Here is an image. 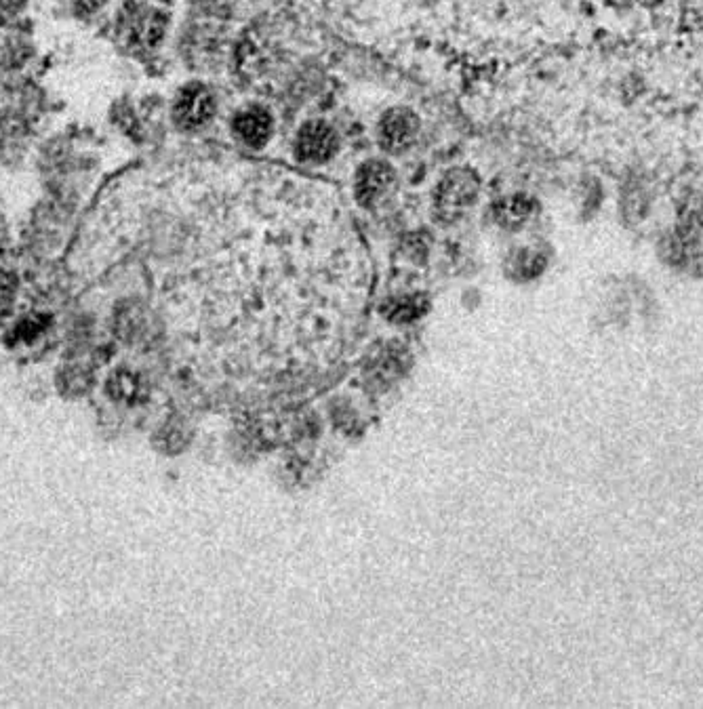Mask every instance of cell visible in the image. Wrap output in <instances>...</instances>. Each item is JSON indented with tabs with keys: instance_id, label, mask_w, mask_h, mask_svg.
<instances>
[{
	"instance_id": "6da1fadb",
	"label": "cell",
	"mask_w": 703,
	"mask_h": 709,
	"mask_svg": "<svg viewBox=\"0 0 703 709\" xmlns=\"http://www.w3.org/2000/svg\"><path fill=\"white\" fill-rule=\"evenodd\" d=\"M213 114H215V97L203 85L186 87L182 93H179L173 108L175 123L186 131H194L207 125L213 118Z\"/></svg>"
},
{
	"instance_id": "7a4b0ae2",
	"label": "cell",
	"mask_w": 703,
	"mask_h": 709,
	"mask_svg": "<svg viewBox=\"0 0 703 709\" xmlns=\"http://www.w3.org/2000/svg\"><path fill=\"white\" fill-rule=\"evenodd\" d=\"M476 179L468 173H449L440 181L436 192V207L445 217H455L476 198Z\"/></svg>"
},
{
	"instance_id": "3957f363",
	"label": "cell",
	"mask_w": 703,
	"mask_h": 709,
	"mask_svg": "<svg viewBox=\"0 0 703 709\" xmlns=\"http://www.w3.org/2000/svg\"><path fill=\"white\" fill-rule=\"evenodd\" d=\"M337 150V135L327 123H308L299 129L295 152L306 162H325Z\"/></svg>"
},
{
	"instance_id": "277c9868",
	"label": "cell",
	"mask_w": 703,
	"mask_h": 709,
	"mask_svg": "<svg viewBox=\"0 0 703 709\" xmlns=\"http://www.w3.org/2000/svg\"><path fill=\"white\" fill-rule=\"evenodd\" d=\"M419 133V120L409 110H392L381 120V141L392 152L409 148Z\"/></svg>"
},
{
	"instance_id": "5b68a950",
	"label": "cell",
	"mask_w": 703,
	"mask_h": 709,
	"mask_svg": "<svg viewBox=\"0 0 703 709\" xmlns=\"http://www.w3.org/2000/svg\"><path fill=\"white\" fill-rule=\"evenodd\" d=\"M232 131L243 144L251 148H261L268 144L272 135V116L264 108H247L236 114Z\"/></svg>"
},
{
	"instance_id": "8992f818",
	"label": "cell",
	"mask_w": 703,
	"mask_h": 709,
	"mask_svg": "<svg viewBox=\"0 0 703 709\" xmlns=\"http://www.w3.org/2000/svg\"><path fill=\"white\" fill-rule=\"evenodd\" d=\"M394 181V171L386 165V162H367V165L360 167L356 175V198L363 205H371L379 196H384L386 190L392 186Z\"/></svg>"
},
{
	"instance_id": "52a82bcc",
	"label": "cell",
	"mask_w": 703,
	"mask_h": 709,
	"mask_svg": "<svg viewBox=\"0 0 703 709\" xmlns=\"http://www.w3.org/2000/svg\"><path fill=\"white\" fill-rule=\"evenodd\" d=\"M22 5V0H0V24L7 22L9 17H13Z\"/></svg>"
}]
</instances>
